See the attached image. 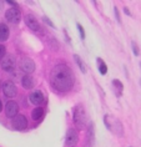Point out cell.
Listing matches in <instances>:
<instances>
[{"label":"cell","mask_w":141,"mask_h":147,"mask_svg":"<svg viewBox=\"0 0 141 147\" xmlns=\"http://www.w3.org/2000/svg\"><path fill=\"white\" fill-rule=\"evenodd\" d=\"M73 121L76 125V127L79 130L85 128V122H86V113H85L84 106L79 104L73 109Z\"/></svg>","instance_id":"3"},{"label":"cell","mask_w":141,"mask_h":147,"mask_svg":"<svg viewBox=\"0 0 141 147\" xmlns=\"http://www.w3.org/2000/svg\"><path fill=\"white\" fill-rule=\"evenodd\" d=\"M77 142H79V135L75 131V128H69L65 136V143L71 147V146H75Z\"/></svg>","instance_id":"8"},{"label":"cell","mask_w":141,"mask_h":147,"mask_svg":"<svg viewBox=\"0 0 141 147\" xmlns=\"http://www.w3.org/2000/svg\"><path fill=\"white\" fill-rule=\"evenodd\" d=\"M140 67H141V62H140Z\"/></svg>","instance_id":"29"},{"label":"cell","mask_w":141,"mask_h":147,"mask_svg":"<svg viewBox=\"0 0 141 147\" xmlns=\"http://www.w3.org/2000/svg\"><path fill=\"white\" fill-rule=\"evenodd\" d=\"M44 116V110L41 107H36L33 110V112H31V117H33V120H35V121H38L40 120L41 117Z\"/></svg>","instance_id":"17"},{"label":"cell","mask_w":141,"mask_h":147,"mask_svg":"<svg viewBox=\"0 0 141 147\" xmlns=\"http://www.w3.org/2000/svg\"><path fill=\"white\" fill-rule=\"evenodd\" d=\"M6 3H8V4H10V5H13V8H16V5H18L15 1H10V0H8Z\"/></svg>","instance_id":"25"},{"label":"cell","mask_w":141,"mask_h":147,"mask_svg":"<svg viewBox=\"0 0 141 147\" xmlns=\"http://www.w3.org/2000/svg\"><path fill=\"white\" fill-rule=\"evenodd\" d=\"M124 13H125V14H127L129 16H132V15H131V13H130V10H129L127 8H124Z\"/></svg>","instance_id":"26"},{"label":"cell","mask_w":141,"mask_h":147,"mask_svg":"<svg viewBox=\"0 0 141 147\" xmlns=\"http://www.w3.org/2000/svg\"><path fill=\"white\" fill-rule=\"evenodd\" d=\"M0 61H1L0 65H1L3 70H5V71H8V72L14 71V69H15V59H14L13 55H5Z\"/></svg>","instance_id":"6"},{"label":"cell","mask_w":141,"mask_h":147,"mask_svg":"<svg viewBox=\"0 0 141 147\" xmlns=\"http://www.w3.org/2000/svg\"><path fill=\"white\" fill-rule=\"evenodd\" d=\"M21 85H23L24 89L30 90L34 87V79H33L30 75H24L23 79H21Z\"/></svg>","instance_id":"13"},{"label":"cell","mask_w":141,"mask_h":147,"mask_svg":"<svg viewBox=\"0 0 141 147\" xmlns=\"http://www.w3.org/2000/svg\"><path fill=\"white\" fill-rule=\"evenodd\" d=\"M29 100H30L31 104L34 105H39V104H43L44 102V95L41 91H34L29 95Z\"/></svg>","instance_id":"12"},{"label":"cell","mask_w":141,"mask_h":147,"mask_svg":"<svg viewBox=\"0 0 141 147\" xmlns=\"http://www.w3.org/2000/svg\"><path fill=\"white\" fill-rule=\"evenodd\" d=\"M77 29H79V31H80V38L81 39H85V32H84V29H83V26H81L80 24H77Z\"/></svg>","instance_id":"23"},{"label":"cell","mask_w":141,"mask_h":147,"mask_svg":"<svg viewBox=\"0 0 141 147\" xmlns=\"http://www.w3.org/2000/svg\"><path fill=\"white\" fill-rule=\"evenodd\" d=\"M18 112H19V106L15 101H8L5 105V113L6 116L10 117V119H13V117H15L18 115Z\"/></svg>","instance_id":"11"},{"label":"cell","mask_w":141,"mask_h":147,"mask_svg":"<svg viewBox=\"0 0 141 147\" xmlns=\"http://www.w3.org/2000/svg\"><path fill=\"white\" fill-rule=\"evenodd\" d=\"M19 67L25 74H31L35 70V62L29 57H21L19 61Z\"/></svg>","instance_id":"5"},{"label":"cell","mask_w":141,"mask_h":147,"mask_svg":"<svg viewBox=\"0 0 141 147\" xmlns=\"http://www.w3.org/2000/svg\"><path fill=\"white\" fill-rule=\"evenodd\" d=\"M113 87H114V91L117 96H121L122 95V90H124V85L120 80H113Z\"/></svg>","instance_id":"15"},{"label":"cell","mask_w":141,"mask_h":147,"mask_svg":"<svg viewBox=\"0 0 141 147\" xmlns=\"http://www.w3.org/2000/svg\"><path fill=\"white\" fill-rule=\"evenodd\" d=\"M131 47H132V53L135 54V56H137V55L140 54V51H139V47H137V45H136L135 41L131 42Z\"/></svg>","instance_id":"20"},{"label":"cell","mask_w":141,"mask_h":147,"mask_svg":"<svg viewBox=\"0 0 141 147\" xmlns=\"http://www.w3.org/2000/svg\"><path fill=\"white\" fill-rule=\"evenodd\" d=\"M13 127L18 131H23L28 126V120L24 115H16L15 117H13Z\"/></svg>","instance_id":"7"},{"label":"cell","mask_w":141,"mask_h":147,"mask_svg":"<svg viewBox=\"0 0 141 147\" xmlns=\"http://www.w3.org/2000/svg\"><path fill=\"white\" fill-rule=\"evenodd\" d=\"M104 123L109 128V131L113 132L114 135L119 136V137H121L124 135V126H122L121 121L117 117H115L113 115H105L104 116Z\"/></svg>","instance_id":"2"},{"label":"cell","mask_w":141,"mask_h":147,"mask_svg":"<svg viewBox=\"0 0 141 147\" xmlns=\"http://www.w3.org/2000/svg\"><path fill=\"white\" fill-rule=\"evenodd\" d=\"M25 23H26L28 28L30 29V30H33V31L39 32L40 30H41V29H40V24H39L38 19H36L33 14H28V15L25 16Z\"/></svg>","instance_id":"9"},{"label":"cell","mask_w":141,"mask_h":147,"mask_svg":"<svg viewBox=\"0 0 141 147\" xmlns=\"http://www.w3.org/2000/svg\"><path fill=\"white\" fill-rule=\"evenodd\" d=\"M5 18L9 23L12 24H19L21 20V13L18 8H10L9 10H6Z\"/></svg>","instance_id":"4"},{"label":"cell","mask_w":141,"mask_h":147,"mask_svg":"<svg viewBox=\"0 0 141 147\" xmlns=\"http://www.w3.org/2000/svg\"><path fill=\"white\" fill-rule=\"evenodd\" d=\"M1 110H3V102L0 100V112H1Z\"/></svg>","instance_id":"27"},{"label":"cell","mask_w":141,"mask_h":147,"mask_svg":"<svg viewBox=\"0 0 141 147\" xmlns=\"http://www.w3.org/2000/svg\"><path fill=\"white\" fill-rule=\"evenodd\" d=\"M114 13H115V18H116L117 23H119V24H121V18H120V14H119V9L116 8V6L114 8Z\"/></svg>","instance_id":"22"},{"label":"cell","mask_w":141,"mask_h":147,"mask_svg":"<svg viewBox=\"0 0 141 147\" xmlns=\"http://www.w3.org/2000/svg\"><path fill=\"white\" fill-rule=\"evenodd\" d=\"M3 91H4V95L6 97H14L18 94V89L13 81H5L3 85Z\"/></svg>","instance_id":"10"},{"label":"cell","mask_w":141,"mask_h":147,"mask_svg":"<svg viewBox=\"0 0 141 147\" xmlns=\"http://www.w3.org/2000/svg\"><path fill=\"white\" fill-rule=\"evenodd\" d=\"M95 142L94 138V123H90L87 127V147H92Z\"/></svg>","instance_id":"14"},{"label":"cell","mask_w":141,"mask_h":147,"mask_svg":"<svg viewBox=\"0 0 141 147\" xmlns=\"http://www.w3.org/2000/svg\"><path fill=\"white\" fill-rule=\"evenodd\" d=\"M43 20L45 21V23H46L47 25H49V26H51V28H54V26H55V25L53 24V21H51V20H50L47 16H44V18H43Z\"/></svg>","instance_id":"24"},{"label":"cell","mask_w":141,"mask_h":147,"mask_svg":"<svg viewBox=\"0 0 141 147\" xmlns=\"http://www.w3.org/2000/svg\"><path fill=\"white\" fill-rule=\"evenodd\" d=\"M74 59H75V61H76V64H77V66H79V69H80V71L83 72V74H85L86 72V66H85V62L81 60V57L79 56V55H74Z\"/></svg>","instance_id":"18"},{"label":"cell","mask_w":141,"mask_h":147,"mask_svg":"<svg viewBox=\"0 0 141 147\" xmlns=\"http://www.w3.org/2000/svg\"><path fill=\"white\" fill-rule=\"evenodd\" d=\"M98 62H99V71H100V74H101V75H105V74L107 72L106 64L101 60V59H98Z\"/></svg>","instance_id":"19"},{"label":"cell","mask_w":141,"mask_h":147,"mask_svg":"<svg viewBox=\"0 0 141 147\" xmlns=\"http://www.w3.org/2000/svg\"><path fill=\"white\" fill-rule=\"evenodd\" d=\"M9 38V28L5 24H0V41H5Z\"/></svg>","instance_id":"16"},{"label":"cell","mask_w":141,"mask_h":147,"mask_svg":"<svg viewBox=\"0 0 141 147\" xmlns=\"http://www.w3.org/2000/svg\"><path fill=\"white\" fill-rule=\"evenodd\" d=\"M50 84L59 92H68L74 86V74L65 64H58L51 69Z\"/></svg>","instance_id":"1"},{"label":"cell","mask_w":141,"mask_h":147,"mask_svg":"<svg viewBox=\"0 0 141 147\" xmlns=\"http://www.w3.org/2000/svg\"><path fill=\"white\" fill-rule=\"evenodd\" d=\"M5 55H6V49H5V46L0 44V60H1V59L4 57Z\"/></svg>","instance_id":"21"},{"label":"cell","mask_w":141,"mask_h":147,"mask_svg":"<svg viewBox=\"0 0 141 147\" xmlns=\"http://www.w3.org/2000/svg\"><path fill=\"white\" fill-rule=\"evenodd\" d=\"M1 8H3V5H1V1H0V11H1Z\"/></svg>","instance_id":"28"}]
</instances>
